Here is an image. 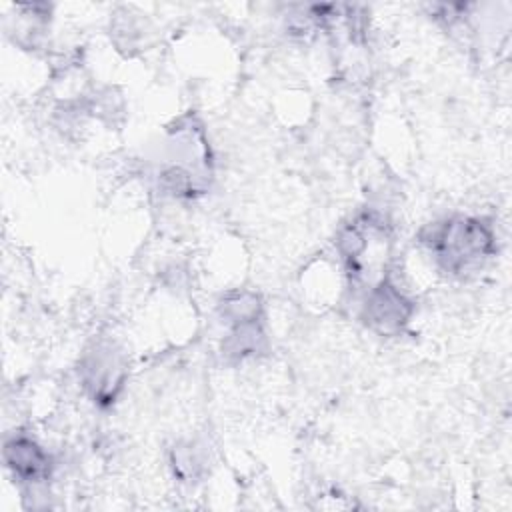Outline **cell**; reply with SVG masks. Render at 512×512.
Here are the masks:
<instances>
[{
    "label": "cell",
    "mask_w": 512,
    "mask_h": 512,
    "mask_svg": "<svg viewBox=\"0 0 512 512\" xmlns=\"http://www.w3.org/2000/svg\"><path fill=\"white\" fill-rule=\"evenodd\" d=\"M8 468L26 482H40L50 474V456L30 438H14L4 446Z\"/></svg>",
    "instance_id": "277c9868"
},
{
    "label": "cell",
    "mask_w": 512,
    "mask_h": 512,
    "mask_svg": "<svg viewBox=\"0 0 512 512\" xmlns=\"http://www.w3.org/2000/svg\"><path fill=\"white\" fill-rule=\"evenodd\" d=\"M420 242L434 252L448 272H466L496 252V236L490 224L468 216L426 226L420 232Z\"/></svg>",
    "instance_id": "6da1fadb"
},
{
    "label": "cell",
    "mask_w": 512,
    "mask_h": 512,
    "mask_svg": "<svg viewBox=\"0 0 512 512\" xmlns=\"http://www.w3.org/2000/svg\"><path fill=\"white\" fill-rule=\"evenodd\" d=\"M264 350H266V334L262 330L260 320L232 326V332L222 342V354L232 360L252 358Z\"/></svg>",
    "instance_id": "5b68a950"
},
{
    "label": "cell",
    "mask_w": 512,
    "mask_h": 512,
    "mask_svg": "<svg viewBox=\"0 0 512 512\" xmlns=\"http://www.w3.org/2000/svg\"><path fill=\"white\" fill-rule=\"evenodd\" d=\"M84 384L92 390L96 400L110 402L118 394L124 382V364L110 348L98 350L84 360L82 366Z\"/></svg>",
    "instance_id": "3957f363"
},
{
    "label": "cell",
    "mask_w": 512,
    "mask_h": 512,
    "mask_svg": "<svg viewBox=\"0 0 512 512\" xmlns=\"http://www.w3.org/2000/svg\"><path fill=\"white\" fill-rule=\"evenodd\" d=\"M172 466H174V470H176L182 478H192V476H196L198 470L202 468V458H200L198 450H196L192 444L178 446V448H174Z\"/></svg>",
    "instance_id": "52a82bcc"
},
{
    "label": "cell",
    "mask_w": 512,
    "mask_h": 512,
    "mask_svg": "<svg viewBox=\"0 0 512 512\" xmlns=\"http://www.w3.org/2000/svg\"><path fill=\"white\" fill-rule=\"evenodd\" d=\"M220 314L232 326L256 322L262 316V302L254 292H234L222 300Z\"/></svg>",
    "instance_id": "8992f818"
},
{
    "label": "cell",
    "mask_w": 512,
    "mask_h": 512,
    "mask_svg": "<svg viewBox=\"0 0 512 512\" xmlns=\"http://www.w3.org/2000/svg\"><path fill=\"white\" fill-rule=\"evenodd\" d=\"M412 312V300H408L396 284L384 278L368 292L362 306V320L378 334L396 336L410 322Z\"/></svg>",
    "instance_id": "7a4b0ae2"
}]
</instances>
